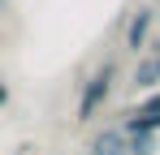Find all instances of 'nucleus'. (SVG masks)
I'll use <instances>...</instances> for the list:
<instances>
[{"label": "nucleus", "mask_w": 160, "mask_h": 155, "mask_svg": "<svg viewBox=\"0 0 160 155\" xmlns=\"http://www.w3.org/2000/svg\"><path fill=\"white\" fill-rule=\"evenodd\" d=\"M112 82H117V65L104 60L95 73L87 78V86H82V95H78V108H74V121H78V125H87V121L100 116V108H104L108 95H112Z\"/></svg>", "instance_id": "1"}, {"label": "nucleus", "mask_w": 160, "mask_h": 155, "mask_svg": "<svg viewBox=\"0 0 160 155\" xmlns=\"http://www.w3.org/2000/svg\"><path fill=\"white\" fill-rule=\"evenodd\" d=\"M152 26H156V9H152V4L134 9L130 22H126V48H130V52H143L147 39H152Z\"/></svg>", "instance_id": "2"}, {"label": "nucleus", "mask_w": 160, "mask_h": 155, "mask_svg": "<svg viewBox=\"0 0 160 155\" xmlns=\"http://www.w3.org/2000/svg\"><path fill=\"white\" fill-rule=\"evenodd\" d=\"M87 155H130V147H126V134H121L117 125H112V129H100V134L91 138Z\"/></svg>", "instance_id": "3"}, {"label": "nucleus", "mask_w": 160, "mask_h": 155, "mask_svg": "<svg viewBox=\"0 0 160 155\" xmlns=\"http://www.w3.org/2000/svg\"><path fill=\"white\" fill-rule=\"evenodd\" d=\"M134 86H138V91H156L160 86V73H156V60H152V56L134 69Z\"/></svg>", "instance_id": "4"}, {"label": "nucleus", "mask_w": 160, "mask_h": 155, "mask_svg": "<svg viewBox=\"0 0 160 155\" xmlns=\"http://www.w3.org/2000/svg\"><path fill=\"white\" fill-rule=\"evenodd\" d=\"M126 147H130V155H156L160 151V138L156 134H130Z\"/></svg>", "instance_id": "5"}, {"label": "nucleus", "mask_w": 160, "mask_h": 155, "mask_svg": "<svg viewBox=\"0 0 160 155\" xmlns=\"http://www.w3.org/2000/svg\"><path fill=\"white\" fill-rule=\"evenodd\" d=\"M138 112H143V116H152V121H160V91H152L147 99L138 103Z\"/></svg>", "instance_id": "6"}, {"label": "nucleus", "mask_w": 160, "mask_h": 155, "mask_svg": "<svg viewBox=\"0 0 160 155\" xmlns=\"http://www.w3.org/2000/svg\"><path fill=\"white\" fill-rule=\"evenodd\" d=\"M4 103H9V86L0 82V108H4Z\"/></svg>", "instance_id": "7"}, {"label": "nucleus", "mask_w": 160, "mask_h": 155, "mask_svg": "<svg viewBox=\"0 0 160 155\" xmlns=\"http://www.w3.org/2000/svg\"><path fill=\"white\" fill-rule=\"evenodd\" d=\"M152 60H156V73H160V52H152Z\"/></svg>", "instance_id": "8"}, {"label": "nucleus", "mask_w": 160, "mask_h": 155, "mask_svg": "<svg viewBox=\"0 0 160 155\" xmlns=\"http://www.w3.org/2000/svg\"><path fill=\"white\" fill-rule=\"evenodd\" d=\"M0 4H4V0H0Z\"/></svg>", "instance_id": "9"}]
</instances>
